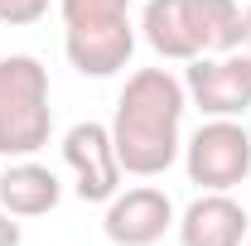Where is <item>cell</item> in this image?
Segmentation results:
<instances>
[{
  "label": "cell",
  "mask_w": 251,
  "mask_h": 246,
  "mask_svg": "<svg viewBox=\"0 0 251 246\" xmlns=\"http://www.w3.org/2000/svg\"><path fill=\"white\" fill-rule=\"evenodd\" d=\"M242 20H247V39H242V44H247V53H251V5L242 10Z\"/></svg>",
  "instance_id": "9a60e30c"
},
{
  "label": "cell",
  "mask_w": 251,
  "mask_h": 246,
  "mask_svg": "<svg viewBox=\"0 0 251 246\" xmlns=\"http://www.w3.org/2000/svg\"><path fill=\"white\" fill-rule=\"evenodd\" d=\"M58 198H63L58 174L34 164V159H20L0 174V208L10 217H44L58 208Z\"/></svg>",
  "instance_id": "9c48e42d"
},
{
  "label": "cell",
  "mask_w": 251,
  "mask_h": 246,
  "mask_svg": "<svg viewBox=\"0 0 251 246\" xmlns=\"http://www.w3.org/2000/svg\"><path fill=\"white\" fill-rule=\"evenodd\" d=\"M53 106H49V68L29 53L0 58V154L29 159L49 145Z\"/></svg>",
  "instance_id": "7a4b0ae2"
},
{
  "label": "cell",
  "mask_w": 251,
  "mask_h": 246,
  "mask_svg": "<svg viewBox=\"0 0 251 246\" xmlns=\"http://www.w3.org/2000/svg\"><path fill=\"white\" fill-rule=\"evenodd\" d=\"M179 242L184 246H242L247 242V213L227 193L193 198L179 217Z\"/></svg>",
  "instance_id": "ba28073f"
},
{
  "label": "cell",
  "mask_w": 251,
  "mask_h": 246,
  "mask_svg": "<svg viewBox=\"0 0 251 246\" xmlns=\"http://www.w3.org/2000/svg\"><path fill=\"white\" fill-rule=\"evenodd\" d=\"M184 92L203 116H242L251 106V53H203L188 68Z\"/></svg>",
  "instance_id": "277c9868"
},
{
  "label": "cell",
  "mask_w": 251,
  "mask_h": 246,
  "mask_svg": "<svg viewBox=\"0 0 251 246\" xmlns=\"http://www.w3.org/2000/svg\"><path fill=\"white\" fill-rule=\"evenodd\" d=\"M140 29H145V39H150V49H155L159 58H184V63H193L198 53H203L184 0H150Z\"/></svg>",
  "instance_id": "30bf717a"
},
{
  "label": "cell",
  "mask_w": 251,
  "mask_h": 246,
  "mask_svg": "<svg viewBox=\"0 0 251 246\" xmlns=\"http://www.w3.org/2000/svg\"><path fill=\"white\" fill-rule=\"evenodd\" d=\"M184 5H188V20H193V34H198L203 53H237L242 49L247 20H242L237 0H184Z\"/></svg>",
  "instance_id": "8fae6325"
},
{
  "label": "cell",
  "mask_w": 251,
  "mask_h": 246,
  "mask_svg": "<svg viewBox=\"0 0 251 246\" xmlns=\"http://www.w3.org/2000/svg\"><path fill=\"white\" fill-rule=\"evenodd\" d=\"M247 246H251V242H247Z\"/></svg>",
  "instance_id": "2e32d148"
},
{
  "label": "cell",
  "mask_w": 251,
  "mask_h": 246,
  "mask_svg": "<svg viewBox=\"0 0 251 246\" xmlns=\"http://www.w3.org/2000/svg\"><path fill=\"white\" fill-rule=\"evenodd\" d=\"M63 25H106V20H130V0H58Z\"/></svg>",
  "instance_id": "7c38bea8"
},
{
  "label": "cell",
  "mask_w": 251,
  "mask_h": 246,
  "mask_svg": "<svg viewBox=\"0 0 251 246\" xmlns=\"http://www.w3.org/2000/svg\"><path fill=\"white\" fill-rule=\"evenodd\" d=\"M63 49H68V63L82 77H111L135 53V29H130V20L77 25V29H63Z\"/></svg>",
  "instance_id": "52a82bcc"
},
{
  "label": "cell",
  "mask_w": 251,
  "mask_h": 246,
  "mask_svg": "<svg viewBox=\"0 0 251 246\" xmlns=\"http://www.w3.org/2000/svg\"><path fill=\"white\" fill-rule=\"evenodd\" d=\"M188 92L164 68H140L126 77V92L116 101L111 145L121 159V174L155 179L179 159V121H184Z\"/></svg>",
  "instance_id": "6da1fadb"
},
{
  "label": "cell",
  "mask_w": 251,
  "mask_h": 246,
  "mask_svg": "<svg viewBox=\"0 0 251 246\" xmlns=\"http://www.w3.org/2000/svg\"><path fill=\"white\" fill-rule=\"evenodd\" d=\"M63 159L77 174V198L82 203H111L121 193V159L111 145V130L97 121H77L63 135Z\"/></svg>",
  "instance_id": "5b68a950"
},
{
  "label": "cell",
  "mask_w": 251,
  "mask_h": 246,
  "mask_svg": "<svg viewBox=\"0 0 251 246\" xmlns=\"http://www.w3.org/2000/svg\"><path fill=\"white\" fill-rule=\"evenodd\" d=\"M188 179L208 193H227L251 174V135L237 116H213L208 125H198L184 145Z\"/></svg>",
  "instance_id": "3957f363"
},
{
  "label": "cell",
  "mask_w": 251,
  "mask_h": 246,
  "mask_svg": "<svg viewBox=\"0 0 251 246\" xmlns=\"http://www.w3.org/2000/svg\"><path fill=\"white\" fill-rule=\"evenodd\" d=\"M49 15V0H0V25H34Z\"/></svg>",
  "instance_id": "4fadbf2b"
},
{
  "label": "cell",
  "mask_w": 251,
  "mask_h": 246,
  "mask_svg": "<svg viewBox=\"0 0 251 246\" xmlns=\"http://www.w3.org/2000/svg\"><path fill=\"white\" fill-rule=\"evenodd\" d=\"M174 227V203L159 188H126L106 203L101 232L111 246H155Z\"/></svg>",
  "instance_id": "8992f818"
},
{
  "label": "cell",
  "mask_w": 251,
  "mask_h": 246,
  "mask_svg": "<svg viewBox=\"0 0 251 246\" xmlns=\"http://www.w3.org/2000/svg\"><path fill=\"white\" fill-rule=\"evenodd\" d=\"M0 246H20V222L0 208Z\"/></svg>",
  "instance_id": "5bb4252c"
}]
</instances>
